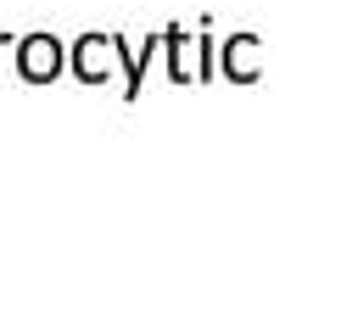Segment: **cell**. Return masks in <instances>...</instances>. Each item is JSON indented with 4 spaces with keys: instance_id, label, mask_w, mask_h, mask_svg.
<instances>
[{
    "instance_id": "2",
    "label": "cell",
    "mask_w": 358,
    "mask_h": 336,
    "mask_svg": "<svg viewBox=\"0 0 358 336\" xmlns=\"http://www.w3.org/2000/svg\"><path fill=\"white\" fill-rule=\"evenodd\" d=\"M6 45H11V34H0V50H6Z\"/></svg>"
},
{
    "instance_id": "1",
    "label": "cell",
    "mask_w": 358,
    "mask_h": 336,
    "mask_svg": "<svg viewBox=\"0 0 358 336\" xmlns=\"http://www.w3.org/2000/svg\"><path fill=\"white\" fill-rule=\"evenodd\" d=\"M56 67H62V45H56L50 34H28V39H17V73H22V78L50 84Z\"/></svg>"
}]
</instances>
